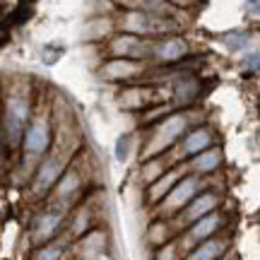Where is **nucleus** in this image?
<instances>
[{
  "mask_svg": "<svg viewBox=\"0 0 260 260\" xmlns=\"http://www.w3.org/2000/svg\"><path fill=\"white\" fill-rule=\"evenodd\" d=\"M219 195L214 193V190H200V193L195 195L193 200L181 210V212L174 217V226H176V232H183L186 226H190L193 222L198 219H203L207 214H212L219 210Z\"/></svg>",
  "mask_w": 260,
  "mask_h": 260,
  "instance_id": "obj_10",
  "label": "nucleus"
},
{
  "mask_svg": "<svg viewBox=\"0 0 260 260\" xmlns=\"http://www.w3.org/2000/svg\"><path fill=\"white\" fill-rule=\"evenodd\" d=\"M53 130H56L53 106H48V104L37 106L31 121L24 128L22 142H19V167L27 176L34 174L37 164L48 154V149L53 145Z\"/></svg>",
  "mask_w": 260,
  "mask_h": 260,
  "instance_id": "obj_2",
  "label": "nucleus"
},
{
  "mask_svg": "<svg viewBox=\"0 0 260 260\" xmlns=\"http://www.w3.org/2000/svg\"><path fill=\"white\" fill-rule=\"evenodd\" d=\"M106 246H109V234H106V229H102V226H92V229H89L87 234H82L80 239H75L73 251H75L77 258L94 260L106 251Z\"/></svg>",
  "mask_w": 260,
  "mask_h": 260,
  "instance_id": "obj_14",
  "label": "nucleus"
},
{
  "mask_svg": "<svg viewBox=\"0 0 260 260\" xmlns=\"http://www.w3.org/2000/svg\"><path fill=\"white\" fill-rule=\"evenodd\" d=\"M34 89L29 82H12L0 94V138L5 152H19L27 123L34 116Z\"/></svg>",
  "mask_w": 260,
  "mask_h": 260,
  "instance_id": "obj_1",
  "label": "nucleus"
},
{
  "mask_svg": "<svg viewBox=\"0 0 260 260\" xmlns=\"http://www.w3.org/2000/svg\"><path fill=\"white\" fill-rule=\"evenodd\" d=\"M174 167L171 161H169L167 154H161V157H152V159H145L142 161V167H140V181H142V186L147 188L149 183H154L164 171Z\"/></svg>",
  "mask_w": 260,
  "mask_h": 260,
  "instance_id": "obj_21",
  "label": "nucleus"
},
{
  "mask_svg": "<svg viewBox=\"0 0 260 260\" xmlns=\"http://www.w3.org/2000/svg\"><path fill=\"white\" fill-rule=\"evenodd\" d=\"M186 171H188L186 161H181V164H174L169 171H164V174H161L154 183H149V186L145 188V200H147V205H154V207H157V205L169 195V190L176 186L178 178L183 176Z\"/></svg>",
  "mask_w": 260,
  "mask_h": 260,
  "instance_id": "obj_15",
  "label": "nucleus"
},
{
  "mask_svg": "<svg viewBox=\"0 0 260 260\" xmlns=\"http://www.w3.org/2000/svg\"><path fill=\"white\" fill-rule=\"evenodd\" d=\"M214 145V130L210 125H193L186 135L181 138L176 147L167 152V157L171 164H181V161H188L190 157L200 154L205 149H210Z\"/></svg>",
  "mask_w": 260,
  "mask_h": 260,
  "instance_id": "obj_6",
  "label": "nucleus"
},
{
  "mask_svg": "<svg viewBox=\"0 0 260 260\" xmlns=\"http://www.w3.org/2000/svg\"><path fill=\"white\" fill-rule=\"evenodd\" d=\"M154 99V92L152 87H142V84H130V87H123L118 92V106L123 111H142L147 109L149 104Z\"/></svg>",
  "mask_w": 260,
  "mask_h": 260,
  "instance_id": "obj_17",
  "label": "nucleus"
},
{
  "mask_svg": "<svg viewBox=\"0 0 260 260\" xmlns=\"http://www.w3.org/2000/svg\"><path fill=\"white\" fill-rule=\"evenodd\" d=\"M68 214L65 210H58V207H48L44 212H39L34 219H31V226H29V239L34 246H41V243H48L58 239L60 234L65 232V224H68Z\"/></svg>",
  "mask_w": 260,
  "mask_h": 260,
  "instance_id": "obj_8",
  "label": "nucleus"
},
{
  "mask_svg": "<svg viewBox=\"0 0 260 260\" xmlns=\"http://www.w3.org/2000/svg\"><path fill=\"white\" fill-rule=\"evenodd\" d=\"M116 29L142 39H159L169 37V34H178L181 31V19L152 15V12H145V10H118Z\"/></svg>",
  "mask_w": 260,
  "mask_h": 260,
  "instance_id": "obj_4",
  "label": "nucleus"
},
{
  "mask_svg": "<svg viewBox=\"0 0 260 260\" xmlns=\"http://www.w3.org/2000/svg\"><path fill=\"white\" fill-rule=\"evenodd\" d=\"M226 253H229V239H224V236L217 234L212 239L193 246V248L183 255V260H219V258H224Z\"/></svg>",
  "mask_w": 260,
  "mask_h": 260,
  "instance_id": "obj_18",
  "label": "nucleus"
},
{
  "mask_svg": "<svg viewBox=\"0 0 260 260\" xmlns=\"http://www.w3.org/2000/svg\"><path fill=\"white\" fill-rule=\"evenodd\" d=\"M169 3H171L176 10H181V12L193 10V8H198V5H200V0H169Z\"/></svg>",
  "mask_w": 260,
  "mask_h": 260,
  "instance_id": "obj_28",
  "label": "nucleus"
},
{
  "mask_svg": "<svg viewBox=\"0 0 260 260\" xmlns=\"http://www.w3.org/2000/svg\"><path fill=\"white\" fill-rule=\"evenodd\" d=\"M147 70L145 60H130V58H106L99 65V77L104 82H133L142 77Z\"/></svg>",
  "mask_w": 260,
  "mask_h": 260,
  "instance_id": "obj_13",
  "label": "nucleus"
},
{
  "mask_svg": "<svg viewBox=\"0 0 260 260\" xmlns=\"http://www.w3.org/2000/svg\"><path fill=\"white\" fill-rule=\"evenodd\" d=\"M82 188H84V178H82V174H80V169L75 167V164H70V167L63 171V176L58 178V183L53 186V190L48 193L51 207L73 212V205L77 203Z\"/></svg>",
  "mask_w": 260,
  "mask_h": 260,
  "instance_id": "obj_7",
  "label": "nucleus"
},
{
  "mask_svg": "<svg viewBox=\"0 0 260 260\" xmlns=\"http://www.w3.org/2000/svg\"><path fill=\"white\" fill-rule=\"evenodd\" d=\"M222 226H224V217H222V212L217 210V212L207 214V217H203V219L193 222L190 226H186V229L181 232V236H176V239H178V243H181L183 253H188L193 246H198V243H203V241H207V239L217 236V234L222 232Z\"/></svg>",
  "mask_w": 260,
  "mask_h": 260,
  "instance_id": "obj_11",
  "label": "nucleus"
},
{
  "mask_svg": "<svg viewBox=\"0 0 260 260\" xmlns=\"http://www.w3.org/2000/svg\"><path fill=\"white\" fill-rule=\"evenodd\" d=\"M224 164V152L217 145H212L210 149H205V152H200V154H195V157H190L186 161V167L190 174H195V176H210V174H214V171H219Z\"/></svg>",
  "mask_w": 260,
  "mask_h": 260,
  "instance_id": "obj_16",
  "label": "nucleus"
},
{
  "mask_svg": "<svg viewBox=\"0 0 260 260\" xmlns=\"http://www.w3.org/2000/svg\"><path fill=\"white\" fill-rule=\"evenodd\" d=\"M183 248H181V243H178V239H174V241L164 243V246H159V248H154V258L152 260H183Z\"/></svg>",
  "mask_w": 260,
  "mask_h": 260,
  "instance_id": "obj_24",
  "label": "nucleus"
},
{
  "mask_svg": "<svg viewBox=\"0 0 260 260\" xmlns=\"http://www.w3.org/2000/svg\"><path fill=\"white\" fill-rule=\"evenodd\" d=\"M219 260H236V258H234L232 253H226V255H224V258H219Z\"/></svg>",
  "mask_w": 260,
  "mask_h": 260,
  "instance_id": "obj_29",
  "label": "nucleus"
},
{
  "mask_svg": "<svg viewBox=\"0 0 260 260\" xmlns=\"http://www.w3.org/2000/svg\"><path fill=\"white\" fill-rule=\"evenodd\" d=\"M200 190H203V176H195V174L186 171L183 176L178 178L176 186L169 190L167 198L157 205V214L159 217H167V219H174Z\"/></svg>",
  "mask_w": 260,
  "mask_h": 260,
  "instance_id": "obj_5",
  "label": "nucleus"
},
{
  "mask_svg": "<svg viewBox=\"0 0 260 260\" xmlns=\"http://www.w3.org/2000/svg\"><path fill=\"white\" fill-rule=\"evenodd\" d=\"M116 10H140L145 0H109Z\"/></svg>",
  "mask_w": 260,
  "mask_h": 260,
  "instance_id": "obj_26",
  "label": "nucleus"
},
{
  "mask_svg": "<svg viewBox=\"0 0 260 260\" xmlns=\"http://www.w3.org/2000/svg\"><path fill=\"white\" fill-rule=\"evenodd\" d=\"M149 51H152V39L135 37V34H128V31H116L106 41L109 58H130V60L149 63Z\"/></svg>",
  "mask_w": 260,
  "mask_h": 260,
  "instance_id": "obj_9",
  "label": "nucleus"
},
{
  "mask_svg": "<svg viewBox=\"0 0 260 260\" xmlns=\"http://www.w3.org/2000/svg\"><path fill=\"white\" fill-rule=\"evenodd\" d=\"M217 41L222 44L224 51H229V53H239V56H241L243 51H248V48L253 46V34L248 31V29H229V31L219 34Z\"/></svg>",
  "mask_w": 260,
  "mask_h": 260,
  "instance_id": "obj_20",
  "label": "nucleus"
},
{
  "mask_svg": "<svg viewBox=\"0 0 260 260\" xmlns=\"http://www.w3.org/2000/svg\"><path fill=\"white\" fill-rule=\"evenodd\" d=\"M188 53H190V44H188V39H183L181 34H169V37L152 39L149 63L171 65V63L183 60Z\"/></svg>",
  "mask_w": 260,
  "mask_h": 260,
  "instance_id": "obj_12",
  "label": "nucleus"
},
{
  "mask_svg": "<svg viewBox=\"0 0 260 260\" xmlns=\"http://www.w3.org/2000/svg\"><path fill=\"white\" fill-rule=\"evenodd\" d=\"M243 12L248 17H260V0H243Z\"/></svg>",
  "mask_w": 260,
  "mask_h": 260,
  "instance_id": "obj_27",
  "label": "nucleus"
},
{
  "mask_svg": "<svg viewBox=\"0 0 260 260\" xmlns=\"http://www.w3.org/2000/svg\"><path fill=\"white\" fill-rule=\"evenodd\" d=\"M63 255H65V241L58 236V239H53V241L37 246L31 260H63Z\"/></svg>",
  "mask_w": 260,
  "mask_h": 260,
  "instance_id": "obj_23",
  "label": "nucleus"
},
{
  "mask_svg": "<svg viewBox=\"0 0 260 260\" xmlns=\"http://www.w3.org/2000/svg\"><path fill=\"white\" fill-rule=\"evenodd\" d=\"M198 89H200L198 80L190 77V75H183L181 80L174 82V104H176V106H188V104H193L195 96H198Z\"/></svg>",
  "mask_w": 260,
  "mask_h": 260,
  "instance_id": "obj_22",
  "label": "nucleus"
},
{
  "mask_svg": "<svg viewBox=\"0 0 260 260\" xmlns=\"http://www.w3.org/2000/svg\"><path fill=\"white\" fill-rule=\"evenodd\" d=\"M190 128H193V109H178V111L164 113L152 125L145 142L140 145V161L171 152Z\"/></svg>",
  "mask_w": 260,
  "mask_h": 260,
  "instance_id": "obj_3",
  "label": "nucleus"
},
{
  "mask_svg": "<svg viewBox=\"0 0 260 260\" xmlns=\"http://www.w3.org/2000/svg\"><path fill=\"white\" fill-rule=\"evenodd\" d=\"M176 234L178 232H176V226H174L171 219L159 217V219H154V222L147 226V243L152 246V248H159V246H164V243L174 241Z\"/></svg>",
  "mask_w": 260,
  "mask_h": 260,
  "instance_id": "obj_19",
  "label": "nucleus"
},
{
  "mask_svg": "<svg viewBox=\"0 0 260 260\" xmlns=\"http://www.w3.org/2000/svg\"><path fill=\"white\" fill-rule=\"evenodd\" d=\"M241 70L248 75L260 73V46H251L241 53Z\"/></svg>",
  "mask_w": 260,
  "mask_h": 260,
  "instance_id": "obj_25",
  "label": "nucleus"
}]
</instances>
